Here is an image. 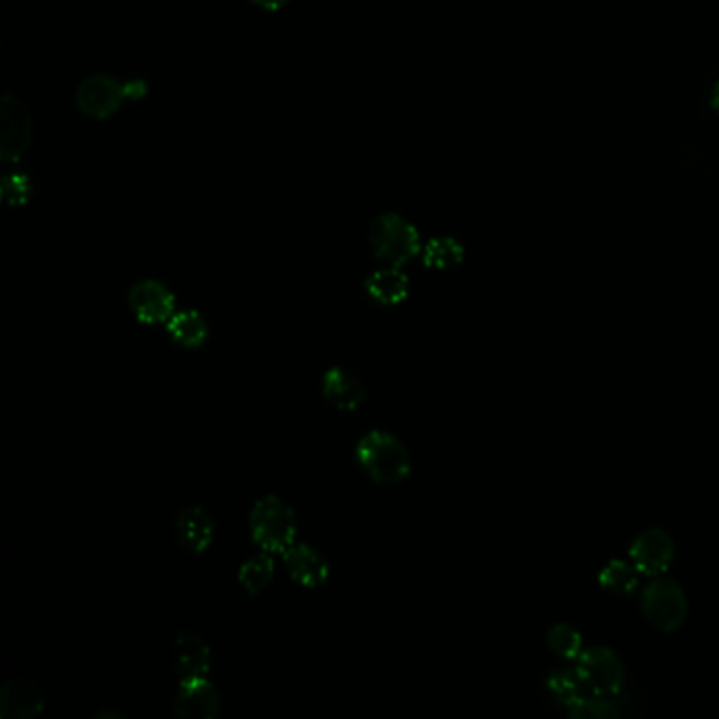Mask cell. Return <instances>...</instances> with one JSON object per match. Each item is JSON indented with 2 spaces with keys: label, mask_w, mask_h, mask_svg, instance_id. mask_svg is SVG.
I'll return each instance as SVG.
<instances>
[{
  "label": "cell",
  "mask_w": 719,
  "mask_h": 719,
  "mask_svg": "<svg viewBox=\"0 0 719 719\" xmlns=\"http://www.w3.org/2000/svg\"><path fill=\"white\" fill-rule=\"evenodd\" d=\"M180 718H216L220 711V697L207 678L184 679L176 700Z\"/></svg>",
  "instance_id": "cell-12"
},
{
  "label": "cell",
  "mask_w": 719,
  "mask_h": 719,
  "mask_svg": "<svg viewBox=\"0 0 719 719\" xmlns=\"http://www.w3.org/2000/svg\"><path fill=\"white\" fill-rule=\"evenodd\" d=\"M211 665V655L206 641L194 633H182L176 639V667L182 681L206 678Z\"/></svg>",
  "instance_id": "cell-15"
},
{
  "label": "cell",
  "mask_w": 719,
  "mask_h": 719,
  "mask_svg": "<svg viewBox=\"0 0 719 719\" xmlns=\"http://www.w3.org/2000/svg\"><path fill=\"white\" fill-rule=\"evenodd\" d=\"M711 103H713V108H716V112L719 114V81L718 84H716V89H713V98H711Z\"/></svg>",
  "instance_id": "cell-25"
},
{
  "label": "cell",
  "mask_w": 719,
  "mask_h": 719,
  "mask_svg": "<svg viewBox=\"0 0 719 719\" xmlns=\"http://www.w3.org/2000/svg\"><path fill=\"white\" fill-rule=\"evenodd\" d=\"M129 304L140 321L159 323V321H169L173 317L176 298L163 283L146 279L129 291Z\"/></svg>",
  "instance_id": "cell-10"
},
{
  "label": "cell",
  "mask_w": 719,
  "mask_h": 719,
  "mask_svg": "<svg viewBox=\"0 0 719 719\" xmlns=\"http://www.w3.org/2000/svg\"><path fill=\"white\" fill-rule=\"evenodd\" d=\"M575 671L599 697H620L627 683L625 662L608 646H587L575 660Z\"/></svg>",
  "instance_id": "cell-5"
},
{
  "label": "cell",
  "mask_w": 719,
  "mask_h": 719,
  "mask_svg": "<svg viewBox=\"0 0 719 719\" xmlns=\"http://www.w3.org/2000/svg\"><path fill=\"white\" fill-rule=\"evenodd\" d=\"M547 643L549 648L556 652L557 657L566 658V660H576L580 657V652L587 648L582 633L566 622L553 625L547 633Z\"/></svg>",
  "instance_id": "cell-21"
},
{
  "label": "cell",
  "mask_w": 719,
  "mask_h": 719,
  "mask_svg": "<svg viewBox=\"0 0 719 719\" xmlns=\"http://www.w3.org/2000/svg\"><path fill=\"white\" fill-rule=\"evenodd\" d=\"M272 572H274L272 559L268 556H258L243 563L239 578H241V585L246 587L247 591L256 596L270 582Z\"/></svg>",
  "instance_id": "cell-23"
},
{
  "label": "cell",
  "mask_w": 719,
  "mask_h": 719,
  "mask_svg": "<svg viewBox=\"0 0 719 719\" xmlns=\"http://www.w3.org/2000/svg\"><path fill=\"white\" fill-rule=\"evenodd\" d=\"M251 536L264 551H288L296 538V517L283 500L267 496L251 511Z\"/></svg>",
  "instance_id": "cell-6"
},
{
  "label": "cell",
  "mask_w": 719,
  "mask_h": 719,
  "mask_svg": "<svg viewBox=\"0 0 719 719\" xmlns=\"http://www.w3.org/2000/svg\"><path fill=\"white\" fill-rule=\"evenodd\" d=\"M286 566L293 580L307 587L323 585L329 575L326 557L309 545H291L286 551Z\"/></svg>",
  "instance_id": "cell-13"
},
{
  "label": "cell",
  "mask_w": 719,
  "mask_h": 719,
  "mask_svg": "<svg viewBox=\"0 0 719 719\" xmlns=\"http://www.w3.org/2000/svg\"><path fill=\"white\" fill-rule=\"evenodd\" d=\"M629 559L641 576H665L676 559V542L660 528L643 530L629 547Z\"/></svg>",
  "instance_id": "cell-9"
},
{
  "label": "cell",
  "mask_w": 719,
  "mask_h": 719,
  "mask_svg": "<svg viewBox=\"0 0 719 719\" xmlns=\"http://www.w3.org/2000/svg\"><path fill=\"white\" fill-rule=\"evenodd\" d=\"M462 258H465V249L452 237H435L422 249L425 264L437 270L456 267L462 262Z\"/></svg>",
  "instance_id": "cell-20"
},
{
  "label": "cell",
  "mask_w": 719,
  "mask_h": 719,
  "mask_svg": "<svg viewBox=\"0 0 719 719\" xmlns=\"http://www.w3.org/2000/svg\"><path fill=\"white\" fill-rule=\"evenodd\" d=\"M370 246L378 260L403 267L420 251L418 230L399 213H380L370 224Z\"/></svg>",
  "instance_id": "cell-3"
},
{
  "label": "cell",
  "mask_w": 719,
  "mask_h": 719,
  "mask_svg": "<svg viewBox=\"0 0 719 719\" xmlns=\"http://www.w3.org/2000/svg\"><path fill=\"white\" fill-rule=\"evenodd\" d=\"M256 7L260 9H267V11H277V9H283L288 2L291 0H251Z\"/></svg>",
  "instance_id": "cell-24"
},
{
  "label": "cell",
  "mask_w": 719,
  "mask_h": 719,
  "mask_svg": "<svg viewBox=\"0 0 719 719\" xmlns=\"http://www.w3.org/2000/svg\"><path fill=\"white\" fill-rule=\"evenodd\" d=\"M545 690L549 700L561 709L568 718L575 719H618L629 716L633 700L620 697H599L591 692L575 669H559L545 679Z\"/></svg>",
  "instance_id": "cell-1"
},
{
  "label": "cell",
  "mask_w": 719,
  "mask_h": 719,
  "mask_svg": "<svg viewBox=\"0 0 719 719\" xmlns=\"http://www.w3.org/2000/svg\"><path fill=\"white\" fill-rule=\"evenodd\" d=\"M368 293L380 304H397L408 296L410 281L399 267H387L371 272L366 281Z\"/></svg>",
  "instance_id": "cell-17"
},
{
  "label": "cell",
  "mask_w": 719,
  "mask_h": 719,
  "mask_svg": "<svg viewBox=\"0 0 719 719\" xmlns=\"http://www.w3.org/2000/svg\"><path fill=\"white\" fill-rule=\"evenodd\" d=\"M167 329L184 347H199L207 338L206 319L197 310L173 312V317L167 321Z\"/></svg>",
  "instance_id": "cell-19"
},
{
  "label": "cell",
  "mask_w": 719,
  "mask_h": 719,
  "mask_svg": "<svg viewBox=\"0 0 719 719\" xmlns=\"http://www.w3.org/2000/svg\"><path fill=\"white\" fill-rule=\"evenodd\" d=\"M641 612L660 633H676L688 618L686 591L673 578L657 576L641 591Z\"/></svg>",
  "instance_id": "cell-4"
},
{
  "label": "cell",
  "mask_w": 719,
  "mask_h": 719,
  "mask_svg": "<svg viewBox=\"0 0 719 719\" xmlns=\"http://www.w3.org/2000/svg\"><path fill=\"white\" fill-rule=\"evenodd\" d=\"M124 100V82L110 74H91L77 89V108L91 121L110 119Z\"/></svg>",
  "instance_id": "cell-8"
},
{
  "label": "cell",
  "mask_w": 719,
  "mask_h": 719,
  "mask_svg": "<svg viewBox=\"0 0 719 719\" xmlns=\"http://www.w3.org/2000/svg\"><path fill=\"white\" fill-rule=\"evenodd\" d=\"M357 460L378 483H397L410 473V453L389 432L366 435L357 448Z\"/></svg>",
  "instance_id": "cell-2"
},
{
  "label": "cell",
  "mask_w": 719,
  "mask_h": 719,
  "mask_svg": "<svg viewBox=\"0 0 719 719\" xmlns=\"http://www.w3.org/2000/svg\"><path fill=\"white\" fill-rule=\"evenodd\" d=\"M178 538L186 549L201 553L206 551L213 538V521L201 507L186 509L178 517Z\"/></svg>",
  "instance_id": "cell-16"
},
{
  "label": "cell",
  "mask_w": 719,
  "mask_h": 719,
  "mask_svg": "<svg viewBox=\"0 0 719 719\" xmlns=\"http://www.w3.org/2000/svg\"><path fill=\"white\" fill-rule=\"evenodd\" d=\"M0 194H2L4 206H26L32 199V194H34V180L26 171H21V169H11L2 178Z\"/></svg>",
  "instance_id": "cell-22"
},
{
  "label": "cell",
  "mask_w": 719,
  "mask_h": 719,
  "mask_svg": "<svg viewBox=\"0 0 719 719\" xmlns=\"http://www.w3.org/2000/svg\"><path fill=\"white\" fill-rule=\"evenodd\" d=\"M641 572L633 566L631 559H612L599 572L601 589L615 596H631L638 589Z\"/></svg>",
  "instance_id": "cell-18"
},
{
  "label": "cell",
  "mask_w": 719,
  "mask_h": 719,
  "mask_svg": "<svg viewBox=\"0 0 719 719\" xmlns=\"http://www.w3.org/2000/svg\"><path fill=\"white\" fill-rule=\"evenodd\" d=\"M34 140V124L30 112L13 96L0 100V159L4 163H20Z\"/></svg>",
  "instance_id": "cell-7"
},
{
  "label": "cell",
  "mask_w": 719,
  "mask_h": 719,
  "mask_svg": "<svg viewBox=\"0 0 719 719\" xmlns=\"http://www.w3.org/2000/svg\"><path fill=\"white\" fill-rule=\"evenodd\" d=\"M323 395L338 410L349 411L357 410L363 403L366 389L354 373L342 368H331L323 376Z\"/></svg>",
  "instance_id": "cell-14"
},
{
  "label": "cell",
  "mask_w": 719,
  "mask_h": 719,
  "mask_svg": "<svg viewBox=\"0 0 719 719\" xmlns=\"http://www.w3.org/2000/svg\"><path fill=\"white\" fill-rule=\"evenodd\" d=\"M44 699L39 686L28 679H11L0 690V716L7 719H28L39 716Z\"/></svg>",
  "instance_id": "cell-11"
}]
</instances>
